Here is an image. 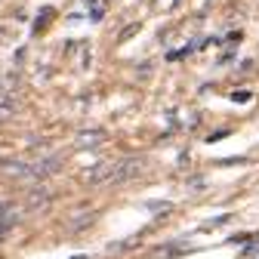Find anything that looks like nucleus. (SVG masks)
<instances>
[{"label": "nucleus", "instance_id": "1", "mask_svg": "<svg viewBox=\"0 0 259 259\" xmlns=\"http://www.w3.org/2000/svg\"><path fill=\"white\" fill-rule=\"evenodd\" d=\"M133 31H136V25H130V28H123V31H120V40H126L130 34H133Z\"/></svg>", "mask_w": 259, "mask_h": 259}, {"label": "nucleus", "instance_id": "2", "mask_svg": "<svg viewBox=\"0 0 259 259\" xmlns=\"http://www.w3.org/2000/svg\"><path fill=\"white\" fill-rule=\"evenodd\" d=\"M71 259H87V256H71Z\"/></svg>", "mask_w": 259, "mask_h": 259}]
</instances>
